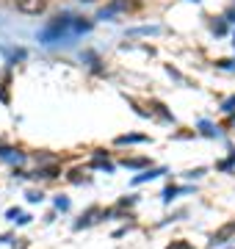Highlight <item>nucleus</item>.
Here are the masks:
<instances>
[{"label":"nucleus","mask_w":235,"mask_h":249,"mask_svg":"<svg viewBox=\"0 0 235 249\" xmlns=\"http://www.w3.org/2000/svg\"><path fill=\"white\" fill-rule=\"evenodd\" d=\"M75 19L78 17H72V14H58V17L39 34V42H42V45H55V42H61V39H75Z\"/></svg>","instance_id":"obj_1"},{"label":"nucleus","mask_w":235,"mask_h":249,"mask_svg":"<svg viewBox=\"0 0 235 249\" xmlns=\"http://www.w3.org/2000/svg\"><path fill=\"white\" fill-rule=\"evenodd\" d=\"M17 3L19 11H25V14H39V11H45V0H14Z\"/></svg>","instance_id":"obj_2"},{"label":"nucleus","mask_w":235,"mask_h":249,"mask_svg":"<svg viewBox=\"0 0 235 249\" xmlns=\"http://www.w3.org/2000/svg\"><path fill=\"white\" fill-rule=\"evenodd\" d=\"M125 6H127V0H114V3H111L108 9H102V11H100V14H97V19H111L114 14H117V11H122V9H125Z\"/></svg>","instance_id":"obj_3"},{"label":"nucleus","mask_w":235,"mask_h":249,"mask_svg":"<svg viewBox=\"0 0 235 249\" xmlns=\"http://www.w3.org/2000/svg\"><path fill=\"white\" fill-rule=\"evenodd\" d=\"M136 142H147V136L130 133V136H119V139H117V144H136Z\"/></svg>","instance_id":"obj_4"},{"label":"nucleus","mask_w":235,"mask_h":249,"mask_svg":"<svg viewBox=\"0 0 235 249\" xmlns=\"http://www.w3.org/2000/svg\"><path fill=\"white\" fill-rule=\"evenodd\" d=\"M0 158L3 160H22V152H17V150H0Z\"/></svg>","instance_id":"obj_5"},{"label":"nucleus","mask_w":235,"mask_h":249,"mask_svg":"<svg viewBox=\"0 0 235 249\" xmlns=\"http://www.w3.org/2000/svg\"><path fill=\"white\" fill-rule=\"evenodd\" d=\"M158 175H163V169H150V172H144V175H138L133 183H147V180H152V178H158Z\"/></svg>","instance_id":"obj_6"},{"label":"nucleus","mask_w":235,"mask_h":249,"mask_svg":"<svg viewBox=\"0 0 235 249\" xmlns=\"http://www.w3.org/2000/svg\"><path fill=\"white\" fill-rule=\"evenodd\" d=\"M144 163H147L144 158H136V160H127L125 158V166H130V169H138V166H144Z\"/></svg>","instance_id":"obj_7"},{"label":"nucleus","mask_w":235,"mask_h":249,"mask_svg":"<svg viewBox=\"0 0 235 249\" xmlns=\"http://www.w3.org/2000/svg\"><path fill=\"white\" fill-rule=\"evenodd\" d=\"M213 31H216V34H224V31H227V25H224V19H218L216 25H213Z\"/></svg>","instance_id":"obj_8"},{"label":"nucleus","mask_w":235,"mask_h":249,"mask_svg":"<svg viewBox=\"0 0 235 249\" xmlns=\"http://www.w3.org/2000/svg\"><path fill=\"white\" fill-rule=\"evenodd\" d=\"M166 249H191V244H169Z\"/></svg>","instance_id":"obj_9"},{"label":"nucleus","mask_w":235,"mask_h":249,"mask_svg":"<svg viewBox=\"0 0 235 249\" xmlns=\"http://www.w3.org/2000/svg\"><path fill=\"white\" fill-rule=\"evenodd\" d=\"M55 208H61V211H64V208H69V202H67V199H61V196H58V199H55Z\"/></svg>","instance_id":"obj_10"},{"label":"nucleus","mask_w":235,"mask_h":249,"mask_svg":"<svg viewBox=\"0 0 235 249\" xmlns=\"http://www.w3.org/2000/svg\"><path fill=\"white\" fill-rule=\"evenodd\" d=\"M224 111H235V97H233V100H227V103H224Z\"/></svg>","instance_id":"obj_11"},{"label":"nucleus","mask_w":235,"mask_h":249,"mask_svg":"<svg viewBox=\"0 0 235 249\" xmlns=\"http://www.w3.org/2000/svg\"><path fill=\"white\" fill-rule=\"evenodd\" d=\"M83 3H91V0H83Z\"/></svg>","instance_id":"obj_12"},{"label":"nucleus","mask_w":235,"mask_h":249,"mask_svg":"<svg viewBox=\"0 0 235 249\" xmlns=\"http://www.w3.org/2000/svg\"><path fill=\"white\" fill-rule=\"evenodd\" d=\"M194 3H199V0H194Z\"/></svg>","instance_id":"obj_13"}]
</instances>
